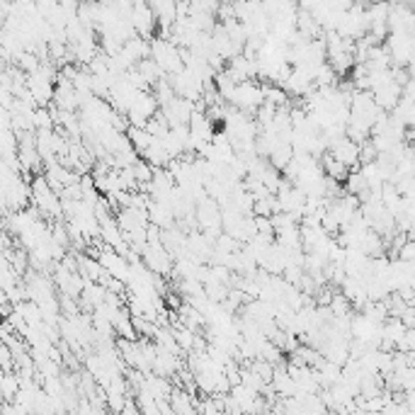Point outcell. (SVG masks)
<instances>
[{"label": "cell", "instance_id": "6da1fadb", "mask_svg": "<svg viewBox=\"0 0 415 415\" xmlns=\"http://www.w3.org/2000/svg\"><path fill=\"white\" fill-rule=\"evenodd\" d=\"M328 151L333 153V156L340 163H345L350 170L359 168V163H362V146L354 139H350L347 134L340 136V139H335L333 144L328 146Z\"/></svg>", "mask_w": 415, "mask_h": 415}, {"label": "cell", "instance_id": "7a4b0ae2", "mask_svg": "<svg viewBox=\"0 0 415 415\" xmlns=\"http://www.w3.org/2000/svg\"><path fill=\"white\" fill-rule=\"evenodd\" d=\"M54 173L58 175V180H68V175H66V173H63V170H61V168H58V170L54 168ZM49 182H51V187H54V189H56V177H54V175H49ZM58 185H61V182H58Z\"/></svg>", "mask_w": 415, "mask_h": 415}]
</instances>
